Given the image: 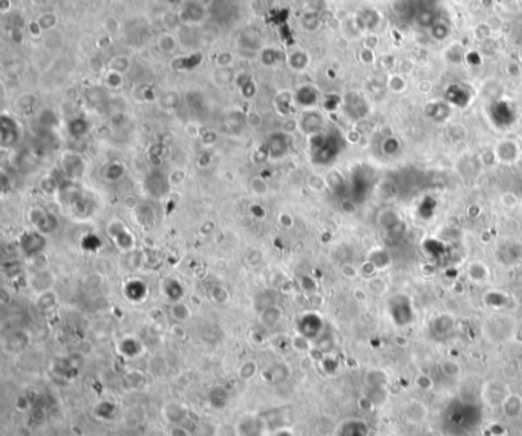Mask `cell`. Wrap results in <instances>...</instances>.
<instances>
[{
  "label": "cell",
  "instance_id": "obj_16",
  "mask_svg": "<svg viewBox=\"0 0 522 436\" xmlns=\"http://www.w3.org/2000/svg\"><path fill=\"white\" fill-rule=\"evenodd\" d=\"M17 434H19V436H32V430H31L28 425L22 424V425L17 427Z\"/></svg>",
  "mask_w": 522,
  "mask_h": 436
},
{
  "label": "cell",
  "instance_id": "obj_17",
  "mask_svg": "<svg viewBox=\"0 0 522 436\" xmlns=\"http://www.w3.org/2000/svg\"><path fill=\"white\" fill-rule=\"evenodd\" d=\"M170 436H190L187 430H184L183 427H173L170 430Z\"/></svg>",
  "mask_w": 522,
  "mask_h": 436
},
{
  "label": "cell",
  "instance_id": "obj_2",
  "mask_svg": "<svg viewBox=\"0 0 522 436\" xmlns=\"http://www.w3.org/2000/svg\"><path fill=\"white\" fill-rule=\"evenodd\" d=\"M300 25L303 28V31H308V32H312L319 28L320 25V16L316 13V11H306L302 19H300Z\"/></svg>",
  "mask_w": 522,
  "mask_h": 436
},
{
  "label": "cell",
  "instance_id": "obj_20",
  "mask_svg": "<svg viewBox=\"0 0 522 436\" xmlns=\"http://www.w3.org/2000/svg\"><path fill=\"white\" fill-rule=\"evenodd\" d=\"M165 2H167L168 5H177V4L180 2V0H165Z\"/></svg>",
  "mask_w": 522,
  "mask_h": 436
},
{
  "label": "cell",
  "instance_id": "obj_11",
  "mask_svg": "<svg viewBox=\"0 0 522 436\" xmlns=\"http://www.w3.org/2000/svg\"><path fill=\"white\" fill-rule=\"evenodd\" d=\"M360 60H362L363 63H372V61H374V51L365 48V49L360 52Z\"/></svg>",
  "mask_w": 522,
  "mask_h": 436
},
{
  "label": "cell",
  "instance_id": "obj_7",
  "mask_svg": "<svg viewBox=\"0 0 522 436\" xmlns=\"http://www.w3.org/2000/svg\"><path fill=\"white\" fill-rule=\"evenodd\" d=\"M513 403H514V396L508 398L507 403H505V413L510 415V416H514V415H517L522 410V401L517 399L516 404H513Z\"/></svg>",
  "mask_w": 522,
  "mask_h": 436
},
{
  "label": "cell",
  "instance_id": "obj_5",
  "mask_svg": "<svg viewBox=\"0 0 522 436\" xmlns=\"http://www.w3.org/2000/svg\"><path fill=\"white\" fill-rule=\"evenodd\" d=\"M37 22H39V25L42 26L43 31H48V29H52V28L57 26L58 17H57V14H54V13H43V14L37 19Z\"/></svg>",
  "mask_w": 522,
  "mask_h": 436
},
{
  "label": "cell",
  "instance_id": "obj_9",
  "mask_svg": "<svg viewBox=\"0 0 522 436\" xmlns=\"http://www.w3.org/2000/svg\"><path fill=\"white\" fill-rule=\"evenodd\" d=\"M111 67H112V70L121 74V72L127 70V67H129V60H127L126 57H117V58L112 60Z\"/></svg>",
  "mask_w": 522,
  "mask_h": 436
},
{
  "label": "cell",
  "instance_id": "obj_1",
  "mask_svg": "<svg viewBox=\"0 0 522 436\" xmlns=\"http://www.w3.org/2000/svg\"><path fill=\"white\" fill-rule=\"evenodd\" d=\"M178 16H180L181 23L199 25V23L205 22V19L208 17V8L199 5L198 2H195V0H187V2L183 4Z\"/></svg>",
  "mask_w": 522,
  "mask_h": 436
},
{
  "label": "cell",
  "instance_id": "obj_6",
  "mask_svg": "<svg viewBox=\"0 0 522 436\" xmlns=\"http://www.w3.org/2000/svg\"><path fill=\"white\" fill-rule=\"evenodd\" d=\"M281 52L276 51L274 48H265L262 51V54H260V58H262V61L267 64V66H271V64H276L279 60H281Z\"/></svg>",
  "mask_w": 522,
  "mask_h": 436
},
{
  "label": "cell",
  "instance_id": "obj_14",
  "mask_svg": "<svg viewBox=\"0 0 522 436\" xmlns=\"http://www.w3.org/2000/svg\"><path fill=\"white\" fill-rule=\"evenodd\" d=\"M13 10V0H0V13L8 14Z\"/></svg>",
  "mask_w": 522,
  "mask_h": 436
},
{
  "label": "cell",
  "instance_id": "obj_18",
  "mask_svg": "<svg viewBox=\"0 0 522 436\" xmlns=\"http://www.w3.org/2000/svg\"><path fill=\"white\" fill-rule=\"evenodd\" d=\"M418 89H420V92H423V94H427V92H430V89H432V84H430V81H420L418 83Z\"/></svg>",
  "mask_w": 522,
  "mask_h": 436
},
{
  "label": "cell",
  "instance_id": "obj_19",
  "mask_svg": "<svg viewBox=\"0 0 522 436\" xmlns=\"http://www.w3.org/2000/svg\"><path fill=\"white\" fill-rule=\"evenodd\" d=\"M195 2H198L199 5H202V7H210V5H213L215 4V0H195Z\"/></svg>",
  "mask_w": 522,
  "mask_h": 436
},
{
  "label": "cell",
  "instance_id": "obj_8",
  "mask_svg": "<svg viewBox=\"0 0 522 436\" xmlns=\"http://www.w3.org/2000/svg\"><path fill=\"white\" fill-rule=\"evenodd\" d=\"M103 26H105V29H106L109 34H115V32H118V29H120V20H118L117 17H114V16H109V17L105 19Z\"/></svg>",
  "mask_w": 522,
  "mask_h": 436
},
{
  "label": "cell",
  "instance_id": "obj_13",
  "mask_svg": "<svg viewBox=\"0 0 522 436\" xmlns=\"http://www.w3.org/2000/svg\"><path fill=\"white\" fill-rule=\"evenodd\" d=\"M231 60H233V57H231L228 52H222V54L218 57V64L222 66V67H225V66H228V64L231 63Z\"/></svg>",
  "mask_w": 522,
  "mask_h": 436
},
{
  "label": "cell",
  "instance_id": "obj_12",
  "mask_svg": "<svg viewBox=\"0 0 522 436\" xmlns=\"http://www.w3.org/2000/svg\"><path fill=\"white\" fill-rule=\"evenodd\" d=\"M28 29H29V32H31V35L32 37H39L40 34H42V26L39 25V22L37 20H34V22H31L29 23V26H28Z\"/></svg>",
  "mask_w": 522,
  "mask_h": 436
},
{
  "label": "cell",
  "instance_id": "obj_3",
  "mask_svg": "<svg viewBox=\"0 0 522 436\" xmlns=\"http://www.w3.org/2000/svg\"><path fill=\"white\" fill-rule=\"evenodd\" d=\"M308 55L303 52V51H297V52H293L290 57H288V63L290 66L294 69V70H303L306 66H308Z\"/></svg>",
  "mask_w": 522,
  "mask_h": 436
},
{
  "label": "cell",
  "instance_id": "obj_10",
  "mask_svg": "<svg viewBox=\"0 0 522 436\" xmlns=\"http://www.w3.org/2000/svg\"><path fill=\"white\" fill-rule=\"evenodd\" d=\"M106 83H108L111 87H118V86L121 84V75H120V72L109 70L108 75H106Z\"/></svg>",
  "mask_w": 522,
  "mask_h": 436
},
{
  "label": "cell",
  "instance_id": "obj_15",
  "mask_svg": "<svg viewBox=\"0 0 522 436\" xmlns=\"http://www.w3.org/2000/svg\"><path fill=\"white\" fill-rule=\"evenodd\" d=\"M377 45H378V37H377V35H369V37L366 39V42H365V46H366L368 49H374Z\"/></svg>",
  "mask_w": 522,
  "mask_h": 436
},
{
  "label": "cell",
  "instance_id": "obj_4",
  "mask_svg": "<svg viewBox=\"0 0 522 436\" xmlns=\"http://www.w3.org/2000/svg\"><path fill=\"white\" fill-rule=\"evenodd\" d=\"M158 48L162 52H173L177 48V40L171 34H161L158 37Z\"/></svg>",
  "mask_w": 522,
  "mask_h": 436
}]
</instances>
